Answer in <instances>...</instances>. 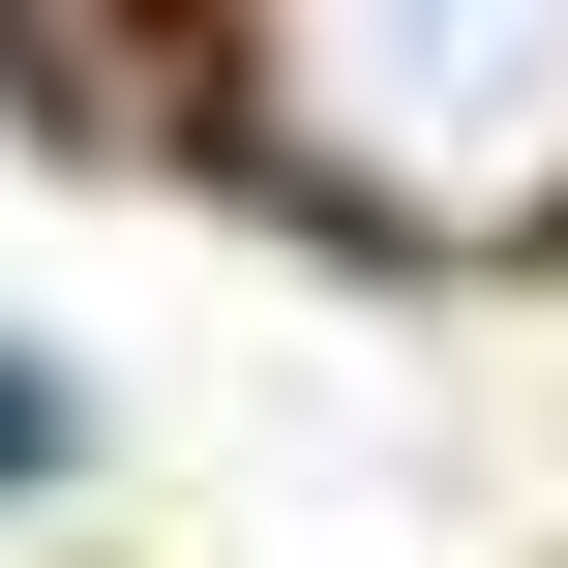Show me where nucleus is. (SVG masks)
I'll list each match as a JSON object with an SVG mask.
<instances>
[{
    "mask_svg": "<svg viewBox=\"0 0 568 568\" xmlns=\"http://www.w3.org/2000/svg\"><path fill=\"white\" fill-rule=\"evenodd\" d=\"M240 120L300 210H359L419 270L568 240V0H240Z\"/></svg>",
    "mask_w": 568,
    "mask_h": 568,
    "instance_id": "obj_1",
    "label": "nucleus"
},
{
    "mask_svg": "<svg viewBox=\"0 0 568 568\" xmlns=\"http://www.w3.org/2000/svg\"><path fill=\"white\" fill-rule=\"evenodd\" d=\"M30 449H60V389H0V479H30Z\"/></svg>",
    "mask_w": 568,
    "mask_h": 568,
    "instance_id": "obj_2",
    "label": "nucleus"
}]
</instances>
